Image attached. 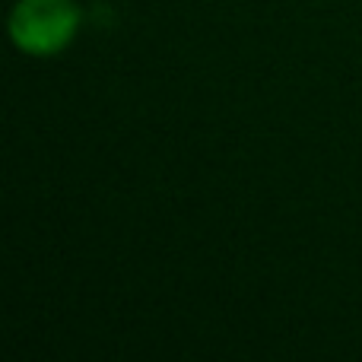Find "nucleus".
<instances>
[{"label": "nucleus", "instance_id": "obj_1", "mask_svg": "<svg viewBox=\"0 0 362 362\" xmlns=\"http://www.w3.org/2000/svg\"><path fill=\"white\" fill-rule=\"evenodd\" d=\"M6 32L25 57H54L80 32V6L76 0H16Z\"/></svg>", "mask_w": 362, "mask_h": 362}]
</instances>
